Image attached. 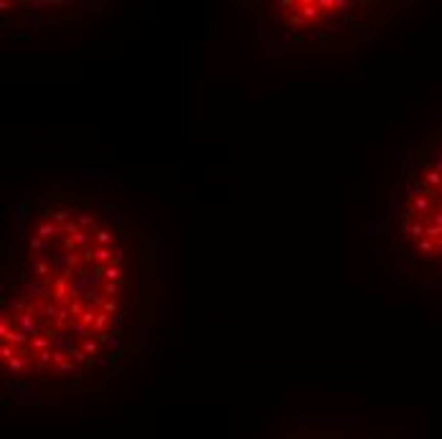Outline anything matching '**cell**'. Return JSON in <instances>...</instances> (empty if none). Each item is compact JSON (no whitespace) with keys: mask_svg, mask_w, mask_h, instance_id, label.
<instances>
[{"mask_svg":"<svg viewBox=\"0 0 442 439\" xmlns=\"http://www.w3.org/2000/svg\"><path fill=\"white\" fill-rule=\"evenodd\" d=\"M165 315L163 234L122 193L56 180L13 214L0 290L10 404L76 411L150 358Z\"/></svg>","mask_w":442,"mask_h":439,"instance_id":"6da1fadb","label":"cell"},{"mask_svg":"<svg viewBox=\"0 0 442 439\" xmlns=\"http://www.w3.org/2000/svg\"><path fill=\"white\" fill-rule=\"evenodd\" d=\"M376 239L399 277L442 287V109L399 160L376 214Z\"/></svg>","mask_w":442,"mask_h":439,"instance_id":"7a4b0ae2","label":"cell"},{"mask_svg":"<svg viewBox=\"0 0 442 439\" xmlns=\"http://www.w3.org/2000/svg\"><path fill=\"white\" fill-rule=\"evenodd\" d=\"M254 36L275 51L359 49L394 31L396 3L277 0L254 3Z\"/></svg>","mask_w":442,"mask_h":439,"instance_id":"3957f363","label":"cell"},{"mask_svg":"<svg viewBox=\"0 0 442 439\" xmlns=\"http://www.w3.org/2000/svg\"><path fill=\"white\" fill-rule=\"evenodd\" d=\"M270 439H389L361 417H293Z\"/></svg>","mask_w":442,"mask_h":439,"instance_id":"277c9868","label":"cell"}]
</instances>
